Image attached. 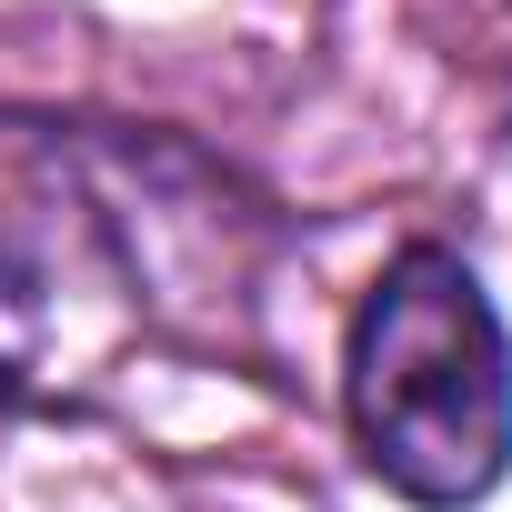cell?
Masks as SVG:
<instances>
[{"mask_svg":"<svg viewBox=\"0 0 512 512\" xmlns=\"http://www.w3.org/2000/svg\"><path fill=\"white\" fill-rule=\"evenodd\" d=\"M342 422L412 512H472L512 472V332L452 241H402L352 302Z\"/></svg>","mask_w":512,"mask_h":512,"instance_id":"obj_1","label":"cell"},{"mask_svg":"<svg viewBox=\"0 0 512 512\" xmlns=\"http://www.w3.org/2000/svg\"><path fill=\"white\" fill-rule=\"evenodd\" d=\"M151 332L131 141H51L0 211V412H91Z\"/></svg>","mask_w":512,"mask_h":512,"instance_id":"obj_2","label":"cell"}]
</instances>
